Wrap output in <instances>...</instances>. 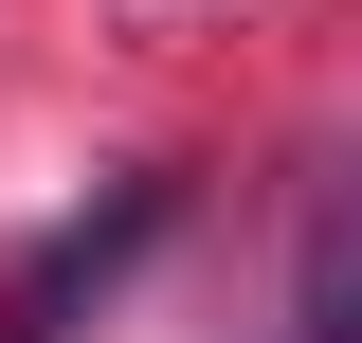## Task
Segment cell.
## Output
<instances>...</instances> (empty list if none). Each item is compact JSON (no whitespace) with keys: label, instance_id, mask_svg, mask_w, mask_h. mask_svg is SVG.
<instances>
[{"label":"cell","instance_id":"obj_1","mask_svg":"<svg viewBox=\"0 0 362 343\" xmlns=\"http://www.w3.org/2000/svg\"><path fill=\"white\" fill-rule=\"evenodd\" d=\"M163 235V181H109V217H73V235H37V271L0 289V343H73V307L109 289V271Z\"/></svg>","mask_w":362,"mask_h":343},{"label":"cell","instance_id":"obj_2","mask_svg":"<svg viewBox=\"0 0 362 343\" xmlns=\"http://www.w3.org/2000/svg\"><path fill=\"white\" fill-rule=\"evenodd\" d=\"M326 343H362V307H344V325H326Z\"/></svg>","mask_w":362,"mask_h":343}]
</instances>
